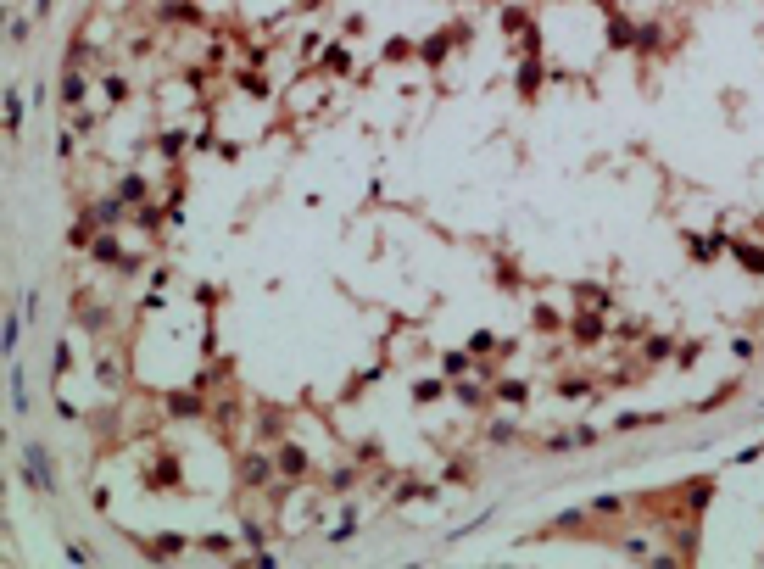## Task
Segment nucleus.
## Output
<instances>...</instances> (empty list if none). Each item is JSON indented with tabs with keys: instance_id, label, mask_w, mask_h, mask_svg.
Listing matches in <instances>:
<instances>
[{
	"instance_id": "nucleus-1",
	"label": "nucleus",
	"mask_w": 764,
	"mask_h": 569,
	"mask_svg": "<svg viewBox=\"0 0 764 569\" xmlns=\"http://www.w3.org/2000/svg\"><path fill=\"white\" fill-rule=\"evenodd\" d=\"M28 480H34V486H51V475H45V452H39V447L28 452Z\"/></svg>"
}]
</instances>
